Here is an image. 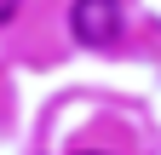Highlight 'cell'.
Listing matches in <instances>:
<instances>
[{
    "label": "cell",
    "instance_id": "cell-1",
    "mask_svg": "<svg viewBox=\"0 0 161 155\" xmlns=\"http://www.w3.org/2000/svg\"><path fill=\"white\" fill-rule=\"evenodd\" d=\"M69 29L80 46H115L121 40V0H75Z\"/></svg>",
    "mask_w": 161,
    "mask_h": 155
},
{
    "label": "cell",
    "instance_id": "cell-2",
    "mask_svg": "<svg viewBox=\"0 0 161 155\" xmlns=\"http://www.w3.org/2000/svg\"><path fill=\"white\" fill-rule=\"evenodd\" d=\"M17 6H23V0H0V29H6L12 17H17Z\"/></svg>",
    "mask_w": 161,
    "mask_h": 155
},
{
    "label": "cell",
    "instance_id": "cell-3",
    "mask_svg": "<svg viewBox=\"0 0 161 155\" xmlns=\"http://www.w3.org/2000/svg\"><path fill=\"white\" fill-rule=\"evenodd\" d=\"M80 155H98V149H80Z\"/></svg>",
    "mask_w": 161,
    "mask_h": 155
}]
</instances>
